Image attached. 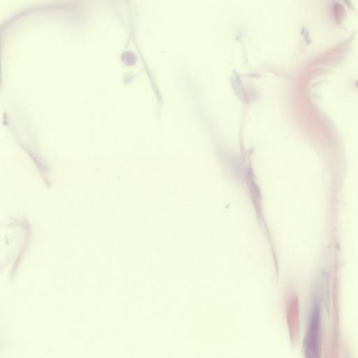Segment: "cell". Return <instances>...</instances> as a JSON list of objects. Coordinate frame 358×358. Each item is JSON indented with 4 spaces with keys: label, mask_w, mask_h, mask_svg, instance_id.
<instances>
[{
    "label": "cell",
    "mask_w": 358,
    "mask_h": 358,
    "mask_svg": "<svg viewBox=\"0 0 358 358\" xmlns=\"http://www.w3.org/2000/svg\"><path fill=\"white\" fill-rule=\"evenodd\" d=\"M306 357L313 358L320 356L321 352V305L320 301L314 299L311 308L304 343Z\"/></svg>",
    "instance_id": "cell-1"
}]
</instances>
